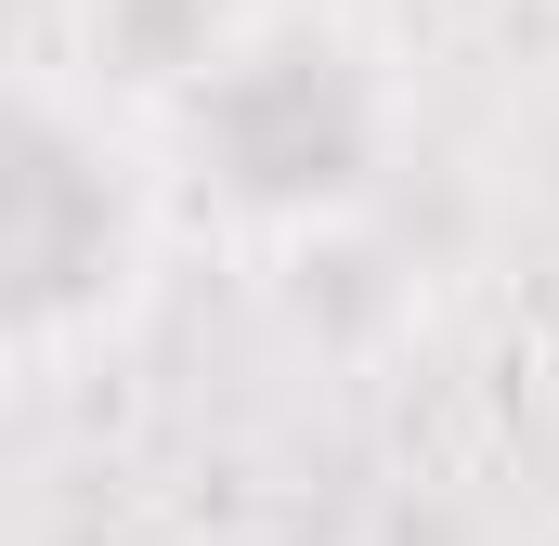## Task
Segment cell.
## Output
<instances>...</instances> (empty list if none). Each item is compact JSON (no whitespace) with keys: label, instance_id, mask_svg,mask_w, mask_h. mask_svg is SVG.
I'll use <instances>...</instances> for the list:
<instances>
[{"label":"cell","instance_id":"cell-1","mask_svg":"<svg viewBox=\"0 0 559 546\" xmlns=\"http://www.w3.org/2000/svg\"><path fill=\"white\" fill-rule=\"evenodd\" d=\"M169 235L222 261H312L365 235L404 182L417 92L404 52L338 0H235V26L143 105Z\"/></svg>","mask_w":559,"mask_h":546},{"label":"cell","instance_id":"cell-2","mask_svg":"<svg viewBox=\"0 0 559 546\" xmlns=\"http://www.w3.org/2000/svg\"><path fill=\"white\" fill-rule=\"evenodd\" d=\"M169 195L143 118L79 66H0V391L79 378L156 312Z\"/></svg>","mask_w":559,"mask_h":546},{"label":"cell","instance_id":"cell-3","mask_svg":"<svg viewBox=\"0 0 559 546\" xmlns=\"http://www.w3.org/2000/svg\"><path fill=\"white\" fill-rule=\"evenodd\" d=\"M534 352H547V391H559V286H547V325H534Z\"/></svg>","mask_w":559,"mask_h":546}]
</instances>
